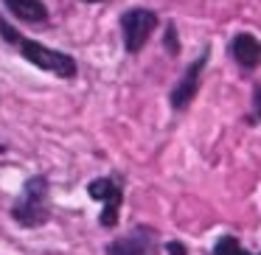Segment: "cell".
<instances>
[{"mask_svg": "<svg viewBox=\"0 0 261 255\" xmlns=\"http://www.w3.org/2000/svg\"><path fill=\"white\" fill-rule=\"evenodd\" d=\"M3 152H6V149H3V146H0V154H3Z\"/></svg>", "mask_w": 261, "mask_h": 255, "instance_id": "5bb4252c", "label": "cell"}, {"mask_svg": "<svg viewBox=\"0 0 261 255\" xmlns=\"http://www.w3.org/2000/svg\"><path fill=\"white\" fill-rule=\"evenodd\" d=\"M214 255H253V252L242 249V244H239L233 236H225V238H219V241H216ZM255 255H261V252H255Z\"/></svg>", "mask_w": 261, "mask_h": 255, "instance_id": "9c48e42d", "label": "cell"}, {"mask_svg": "<svg viewBox=\"0 0 261 255\" xmlns=\"http://www.w3.org/2000/svg\"><path fill=\"white\" fill-rule=\"evenodd\" d=\"M90 3H96V0H90Z\"/></svg>", "mask_w": 261, "mask_h": 255, "instance_id": "9a60e30c", "label": "cell"}, {"mask_svg": "<svg viewBox=\"0 0 261 255\" xmlns=\"http://www.w3.org/2000/svg\"><path fill=\"white\" fill-rule=\"evenodd\" d=\"M154 29H158V14L152 9H129L121 14V37H124L126 53L141 51Z\"/></svg>", "mask_w": 261, "mask_h": 255, "instance_id": "3957f363", "label": "cell"}, {"mask_svg": "<svg viewBox=\"0 0 261 255\" xmlns=\"http://www.w3.org/2000/svg\"><path fill=\"white\" fill-rule=\"evenodd\" d=\"M3 6L23 23H45L48 9L42 0H3Z\"/></svg>", "mask_w": 261, "mask_h": 255, "instance_id": "ba28073f", "label": "cell"}, {"mask_svg": "<svg viewBox=\"0 0 261 255\" xmlns=\"http://www.w3.org/2000/svg\"><path fill=\"white\" fill-rule=\"evenodd\" d=\"M87 193H90L93 199H98V202H104V210H101V216H98V221H101L104 227H115L118 210H121V199H124V191H121L118 182L110 180V177L93 180L90 185H87Z\"/></svg>", "mask_w": 261, "mask_h": 255, "instance_id": "277c9868", "label": "cell"}, {"mask_svg": "<svg viewBox=\"0 0 261 255\" xmlns=\"http://www.w3.org/2000/svg\"><path fill=\"white\" fill-rule=\"evenodd\" d=\"M205 62H208V51L199 53V59H194V62L188 65L186 73H182V79L174 84V90H171V107H174V109H186L188 104H191V98L197 96L199 76H202Z\"/></svg>", "mask_w": 261, "mask_h": 255, "instance_id": "5b68a950", "label": "cell"}, {"mask_svg": "<svg viewBox=\"0 0 261 255\" xmlns=\"http://www.w3.org/2000/svg\"><path fill=\"white\" fill-rule=\"evenodd\" d=\"M163 45H166V51H169L171 56H177V53H180V40H177V29H174V23H169V25H166Z\"/></svg>", "mask_w": 261, "mask_h": 255, "instance_id": "30bf717a", "label": "cell"}, {"mask_svg": "<svg viewBox=\"0 0 261 255\" xmlns=\"http://www.w3.org/2000/svg\"><path fill=\"white\" fill-rule=\"evenodd\" d=\"M17 48H20L25 62L37 65V68L45 70V73H54V76H59V79H73V76L79 73V65H76V59L70 56V53L54 51V48L42 45V42H37V40H20Z\"/></svg>", "mask_w": 261, "mask_h": 255, "instance_id": "7a4b0ae2", "label": "cell"}, {"mask_svg": "<svg viewBox=\"0 0 261 255\" xmlns=\"http://www.w3.org/2000/svg\"><path fill=\"white\" fill-rule=\"evenodd\" d=\"M12 216L23 227H40L51 219V205H48V180L45 177H31L25 180L23 193L14 202Z\"/></svg>", "mask_w": 261, "mask_h": 255, "instance_id": "6da1fadb", "label": "cell"}, {"mask_svg": "<svg viewBox=\"0 0 261 255\" xmlns=\"http://www.w3.org/2000/svg\"><path fill=\"white\" fill-rule=\"evenodd\" d=\"M230 53L239 62V68L253 70L255 65L261 62V42L255 40L253 34H236L233 42H230Z\"/></svg>", "mask_w": 261, "mask_h": 255, "instance_id": "52a82bcc", "label": "cell"}, {"mask_svg": "<svg viewBox=\"0 0 261 255\" xmlns=\"http://www.w3.org/2000/svg\"><path fill=\"white\" fill-rule=\"evenodd\" d=\"M154 252V233L149 227H135L132 233L115 238L107 247V255H152Z\"/></svg>", "mask_w": 261, "mask_h": 255, "instance_id": "8992f818", "label": "cell"}, {"mask_svg": "<svg viewBox=\"0 0 261 255\" xmlns=\"http://www.w3.org/2000/svg\"><path fill=\"white\" fill-rule=\"evenodd\" d=\"M0 37H3L9 45H17V42L23 40V37L17 34V29H12V25L6 23V17H0Z\"/></svg>", "mask_w": 261, "mask_h": 255, "instance_id": "8fae6325", "label": "cell"}, {"mask_svg": "<svg viewBox=\"0 0 261 255\" xmlns=\"http://www.w3.org/2000/svg\"><path fill=\"white\" fill-rule=\"evenodd\" d=\"M166 252L169 255H188V249H186V244H180V241H169L166 244Z\"/></svg>", "mask_w": 261, "mask_h": 255, "instance_id": "7c38bea8", "label": "cell"}, {"mask_svg": "<svg viewBox=\"0 0 261 255\" xmlns=\"http://www.w3.org/2000/svg\"><path fill=\"white\" fill-rule=\"evenodd\" d=\"M253 104H255V112H258V118H261V84L255 87V93H253Z\"/></svg>", "mask_w": 261, "mask_h": 255, "instance_id": "4fadbf2b", "label": "cell"}]
</instances>
